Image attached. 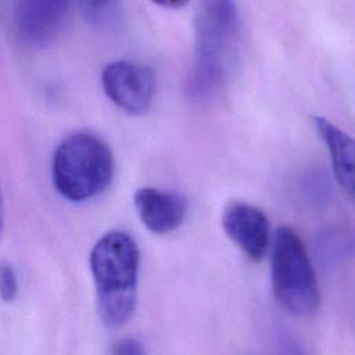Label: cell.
Segmentation results:
<instances>
[{
	"mask_svg": "<svg viewBox=\"0 0 355 355\" xmlns=\"http://www.w3.org/2000/svg\"><path fill=\"white\" fill-rule=\"evenodd\" d=\"M158 6L166 7V8H180L183 7L189 0H151Z\"/></svg>",
	"mask_w": 355,
	"mask_h": 355,
	"instance_id": "cell-14",
	"label": "cell"
},
{
	"mask_svg": "<svg viewBox=\"0 0 355 355\" xmlns=\"http://www.w3.org/2000/svg\"><path fill=\"white\" fill-rule=\"evenodd\" d=\"M313 125L329 150L337 182L355 200V139L323 116H315Z\"/></svg>",
	"mask_w": 355,
	"mask_h": 355,
	"instance_id": "cell-9",
	"label": "cell"
},
{
	"mask_svg": "<svg viewBox=\"0 0 355 355\" xmlns=\"http://www.w3.org/2000/svg\"><path fill=\"white\" fill-rule=\"evenodd\" d=\"M222 226L227 237L252 261H259L270 244V227L266 215L257 207L233 201L222 214Z\"/></svg>",
	"mask_w": 355,
	"mask_h": 355,
	"instance_id": "cell-7",
	"label": "cell"
},
{
	"mask_svg": "<svg viewBox=\"0 0 355 355\" xmlns=\"http://www.w3.org/2000/svg\"><path fill=\"white\" fill-rule=\"evenodd\" d=\"M3 229H4V202H3V196L0 190V237L3 234Z\"/></svg>",
	"mask_w": 355,
	"mask_h": 355,
	"instance_id": "cell-15",
	"label": "cell"
},
{
	"mask_svg": "<svg viewBox=\"0 0 355 355\" xmlns=\"http://www.w3.org/2000/svg\"><path fill=\"white\" fill-rule=\"evenodd\" d=\"M18 294V280L17 273L11 263L7 261H0V298L4 302H11Z\"/></svg>",
	"mask_w": 355,
	"mask_h": 355,
	"instance_id": "cell-11",
	"label": "cell"
},
{
	"mask_svg": "<svg viewBox=\"0 0 355 355\" xmlns=\"http://www.w3.org/2000/svg\"><path fill=\"white\" fill-rule=\"evenodd\" d=\"M80 15L92 25L100 26L111 21L116 0H73Z\"/></svg>",
	"mask_w": 355,
	"mask_h": 355,
	"instance_id": "cell-10",
	"label": "cell"
},
{
	"mask_svg": "<svg viewBox=\"0 0 355 355\" xmlns=\"http://www.w3.org/2000/svg\"><path fill=\"white\" fill-rule=\"evenodd\" d=\"M275 355H305L302 347L288 333L279 330L273 337Z\"/></svg>",
	"mask_w": 355,
	"mask_h": 355,
	"instance_id": "cell-12",
	"label": "cell"
},
{
	"mask_svg": "<svg viewBox=\"0 0 355 355\" xmlns=\"http://www.w3.org/2000/svg\"><path fill=\"white\" fill-rule=\"evenodd\" d=\"M68 0H14V28L18 39L31 47L53 40L61 29Z\"/></svg>",
	"mask_w": 355,
	"mask_h": 355,
	"instance_id": "cell-6",
	"label": "cell"
},
{
	"mask_svg": "<svg viewBox=\"0 0 355 355\" xmlns=\"http://www.w3.org/2000/svg\"><path fill=\"white\" fill-rule=\"evenodd\" d=\"M101 82L108 98L130 115H141L150 108L157 87L151 68L126 60L107 64Z\"/></svg>",
	"mask_w": 355,
	"mask_h": 355,
	"instance_id": "cell-5",
	"label": "cell"
},
{
	"mask_svg": "<svg viewBox=\"0 0 355 355\" xmlns=\"http://www.w3.org/2000/svg\"><path fill=\"white\" fill-rule=\"evenodd\" d=\"M139 258L133 237L119 230L100 237L90 252L97 312L101 323L108 329L121 327L135 312Z\"/></svg>",
	"mask_w": 355,
	"mask_h": 355,
	"instance_id": "cell-2",
	"label": "cell"
},
{
	"mask_svg": "<svg viewBox=\"0 0 355 355\" xmlns=\"http://www.w3.org/2000/svg\"><path fill=\"white\" fill-rule=\"evenodd\" d=\"M111 355H146V349L136 338L125 337L112 344Z\"/></svg>",
	"mask_w": 355,
	"mask_h": 355,
	"instance_id": "cell-13",
	"label": "cell"
},
{
	"mask_svg": "<svg viewBox=\"0 0 355 355\" xmlns=\"http://www.w3.org/2000/svg\"><path fill=\"white\" fill-rule=\"evenodd\" d=\"M135 207L143 225L153 233L165 234L179 227L186 215V200L173 191L143 187L135 193Z\"/></svg>",
	"mask_w": 355,
	"mask_h": 355,
	"instance_id": "cell-8",
	"label": "cell"
},
{
	"mask_svg": "<svg viewBox=\"0 0 355 355\" xmlns=\"http://www.w3.org/2000/svg\"><path fill=\"white\" fill-rule=\"evenodd\" d=\"M270 265L277 302L295 315L315 312L320 302L316 275L301 239L288 226L275 232Z\"/></svg>",
	"mask_w": 355,
	"mask_h": 355,
	"instance_id": "cell-4",
	"label": "cell"
},
{
	"mask_svg": "<svg viewBox=\"0 0 355 355\" xmlns=\"http://www.w3.org/2000/svg\"><path fill=\"white\" fill-rule=\"evenodd\" d=\"M51 175L54 187L64 198L73 202L92 200L111 184V148L94 133H72L55 148Z\"/></svg>",
	"mask_w": 355,
	"mask_h": 355,
	"instance_id": "cell-3",
	"label": "cell"
},
{
	"mask_svg": "<svg viewBox=\"0 0 355 355\" xmlns=\"http://www.w3.org/2000/svg\"><path fill=\"white\" fill-rule=\"evenodd\" d=\"M239 40L236 0H200L194 17V58L187 82L193 100L212 97L234 61Z\"/></svg>",
	"mask_w": 355,
	"mask_h": 355,
	"instance_id": "cell-1",
	"label": "cell"
}]
</instances>
